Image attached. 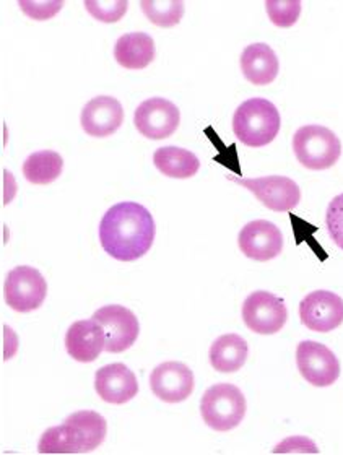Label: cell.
Masks as SVG:
<instances>
[{"mask_svg": "<svg viewBox=\"0 0 343 455\" xmlns=\"http://www.w3.org/2000/svg\"><path fill=\"white\" fill-rule=\"evenodd\" d=\"M155 231L152 213L143 205L119 202L100 223V243L116 260L134 262L152 249Z\"/></svg>", "mask_w": 343, "mask_h": 455, "instance_id": "obj_1", "label": "cell"}, {"mask_svg": "<svg viewBox=\"0 0 343 455\" xmlns=\"http://www.w3.org/2000/svg\"><path fill=\"white\" fill-rule=\"evenodd\" d=\"M280 113L266 98H251L233 116V132L239 142L260 148L275 140L280 132Z\"/></svg>", "mask_w": 343, "mask_h": 455, "instance_id": "obj_2", "label": "cell"}, {"mask_svg": "<svg viewBox=\"0 0 343 455\" xmlns=\"http://www.w3.org/2000/svg\"><path fill=\"white\" fill-rule=\"evenodd\" d=\"M246 410L248 403L244 394L228 382L211 386L201 400V413L205 425L221 433L238 427L246 417Z\"/></svg>", "mask_w": 343, "mask_h": 455, "instance_id": "obj_3", "label": "cell"}, {"mask_svg": "<svg viewBox=\"0 0 343 455\" xmlns=\"http://www.w3.org/2000/svg\"><path fill=\"white\" fill-rule=\"evenodd\" d=\"M293 150L305 168L323 171L332 168L342 155V143L324 125H305L293 135Z\"/></svg>", "mask_w": 343, "mask_h": 455, "instance_id": "obj_4", "label": "cell"}, {"mask_svg": "<svg viewBox=\"0 0 343 455\" xmlns=\"http://www.w3.org/2000/svg\"><path fill=\"white\" fill-rule=\"evenodd\" d=\"M46 294L48 283L35 267H15L7 274L4 283V298L10 309L17 313L36 311L44 303Z\"/></svg>", "mask_w": 343, "mask_h": 455, "instance_id": "obj_5", "label": "cell"}, {"mask_svg": "<svg viewBox=\"0 0 343 455\" xmlns=\"http://www.w3.org/2000/svg\"><path fill=\"white\" fill-rule=\"evenodd\" d=\"M299 374L315 387H329L340 376V363L334 351L317 341H301L296 348Z\"/></svg>", "mask_w": 343, "mask_h": 455, "instance_id": "obj_6", "label": "cell"}, {"mask_svg": "<svg viewBox=\"0 0 343 455\" xmlns=\"http://www.w3.org/2000/svg\"><path fill=\"white\" fill-rule=\"evenodd\" d=\"M288 319L282 298L268 291H254L243 304V321L249 331L259 335H274L283 329Z\"/></svg>", "mask_w": 343, "mask_h": 455, "instance_id": "obj_7", "label": "cell"}, {"mask_svg": "<svg viewBox=\"0 0 343 455\" xmlns=\"http://www.w3.org/2000/svg\"><path fill=\"white\" fill-rule=\"evenodd\" d=\"M92 319L100 323L106 333L105 351L123 353L129 350L139 339L140 325L135 314L119 304H109L98 309Z\"/></svg>", "mask_w": 343, "mask_h": 455, "instance_id": "obj_8", "label": "cell"}, {"mask_svg": "<svg viewBox=\"0 0 343 455\" xmlns=\"http://www.w3.org/2000/svg\"><path fill=\"white\" fill-rule=\"evenodd\" d=\"M181 123L179 108L164 98H148L135 109L137 131L150 140L172 137Z\"/></svg>", "mask_w": 343, "mask_h": 455, "instance_id": "obj_9", "label": "cell"}, {"mask_svg": "<svg viewBox=\"0 0 343 455\" xmlns=\"http://www.w3.org/2000/svg\"><path fill=\"white\" fill-rule=\"evenodd\" d=\"M299 317L313 332H332L343 323V299L327 290L313 291L299 304Z\"/></svg>", "mask_w": 343, "mask_h": 455, "instance_id": "obj_10", "label": "cell"}, {"mask_svg": "<svg viewBox=\"0 0 343 455\" xmlns=\"http://www.w3.org/2000/svg\"><path fill=\"white\" fill-rule=\"evenodd\" d=\"M239 186L251 190L262 205L274 212H290L301 202V190L295 180L286 176H266L256 180H236Z\"/></svg>", "mask_w": 343, "mask_h": 455, "instance_id": "obj_11", "label": "cell"}, {"mask_svg": "<svg viewBox=\"0 0 343 455\" xmlns=\"http://www.w3.org/2000/svg\"><path fill=\"white\" fill-rule=\"evenodd\" d=\"M238 244L241 252L248 259L267 262L282 254L283 235L275 223L267 220H254L241 229Z\"/></svg>", "mask_w": 343, "mask_h": 455, "instance_id": "obj_12", "label": "cell"}, {"mask_svg": "<svg viewBox=\"0 0 343 455\" xmlns=\"http://www.w3.org/2000/svg\"><path fill=\"white\" fill-rule=\"evenodd\" d=\"M150 387L166 403H181L194 392V372L184 363L166 361L152 371Z\"/></svg>", "mask_w": 343, "mask_h": 455, "instance_id": "obj_13", "label": "cell"}, {"mask_svg": "<svg viewBox=\"0 0 343 455\" xmlns=\"http://www.w3.org/2000/svg\"><path fill=\"white\" fill-rule=\"evenodd\" d=\"M80 123L90 137H109L124 123V109L113 96H96L86 103Z\"/></svg>", "mask_w": 343, "mask_h": 455, "instance_id": "obj_14", "label": "cell"}, {"mask_svg": "<svg viewBox=\"0 0 343 455\" xmlns=\"http://www.w3.org/2000/svg\"><path fill=\"white\" fill-rule=\"evenodd\" d=\"M95 390L106 403L123 405L139 394V380L125 364L113 363L96 371Z\"/></svg>", "mask_w": 343, "mask_h": 455, "instance_id": "obj_15", "label": "cell"}, {"mask_svg": "<svg viewBox=\"0 0 343 455\" xmlns=\"http://www.w3.org/2000/svg\"><path fill=\"white\" fill-rule=\"evenodd\" d=\"M105 329L93 319L76 321L66 333V350L78 363L95 361L105 351Z\"/></svg>", "mask_w": 343, "mask_h": 455, "instance_id": "obj_16", "label": "cell"}, {"mask_svg": "<svg viewBox=\"0 0 343 455\" xmlns=\"http://www.w3.org/2000/svg\"><path fill=\"white\" fill-rule=\"evenodd\" d=\"M241 70L252 85H270L280 70L278 57L266 43H254L241 54Z\"/></svg>", "mask_w": 343, "mask_h": 455, "instance_id": "obj_17", "label": "cell"}, {"mask_svg": "<svg viewBox=\"0 0 343 455\" xmlns=\"http://www.w3.org/2000/svg\"><path fill=\"white\" fill-rule=\"evenodd\" d=\"M116 62L129 70H142L155 59V41L148 33H127L116 41Z\"/></svg>", "mask_w": 343, "mask_h": 455, "instance_id": "obj_18", "label": "cell"}, {"mask_svg": "<svg viewBox=\"0 0 343 455\" xmlns=\"http://www.w3.org/2000/svg\"><path fill=\"white\" fill-rule=\"evenodd\" d=\"M248 353V341L238 333H227L210 347V364L219 372H236L244 366Z\"/></svg>", "mask_w": 343, "mask_h": 455, "instance_id": "obj_19", "label": "cell"}, {"mask_svg": "<svg viewBox=\"0 0 343 455\" xmlns=\"http://www.w3.org/2000/svg\"><path fill=\"white\" fill-rule=\"evenodd\" d=\"M39 454H85L86 441L82 429L64 421L59 427H49L38 443Z\"/></svg>", "mask_w": 343, "mask_h": 455, "instance_id": "obj_20", "label": "cell"}, {"mask_svg": "<svg viewBox=\"0 0 343 455\" xmlns=\"http://www.w3.org/2000/svg\"><path fill=\"white\" fill-rule=\"evenodd\" d=\"M156 170L172 180H189L201 170V162L194 153L179 147H162L153 153Z\"/></svg>", "mask_w": 343, "mask_h": 455, "instance_id": "obj_21", "label": "cell"}, {"mask_svg": "<svg viewBox=\"0 0 343 455\" xmlns=\"http://www.w3.org/2000/svg\"><path fill=\"white\" fill-rule=\"evenodd\" d=\"M64 170V160L58 152L41 150L31 153L23 163L25 180L35 186H46L58 180Z\"/></svg>", "mask_w": 343, "mask_h": 455, "instance_id": "obj_22", "label": "cell"}, {"mask_svg": "<svg viewBox=\"0 0 343 455\" xmlns=\"http://www.w3.org/2000/svg\"><path fill=\"white\" fill-rule=\"evenodd\" d=\"M140 7L145 17L160 28H172L179 25L186 10L181 0H142Z\"/></svg>", "mask_w": 343, "mask_h": 455, "instance_id": "obj_23", "label": "cell"}, {"mask_svg": "<svg viewBox=\"0 0 343 455\" xmlns=\"http://www.w3.org/2000/svg\"><path fill=\"white\" fill-rule=\"evenodd\" d=\"M66 419L82 429L86 441V452H92V451H95L96 447L103 444L106 433H108V423L100 413L90 411V410H82V411L72 413Z\"/></svg>", "mask_w": 343, "mask_h": 455, "instance_id": "obj_24", "label": "cell"}, {"mask_svg": "<svg viewBox=\"0 0 343 455\" xmlns=\"http://www.w3.org/2000/svg\"><path fill=\"white\" fill-rule=\"evenodd\" d=\"M301 5L303 4L299 0H267L266 10L268 19L275 27L290 28L299 19Z\"/></svg>", "mask_w": 343, "mask_h": 455, "instance_id": "obj_25", "label": "cell"}, {"mask_svg": "<svg viewBox=\"0 0 343 455\" xmlns=\"http://www.w3.org/2000/svg\"><path fill=\"white\" fill-rule=\"evenodd\" d=\"M88 13L103 23H116L123 19L127 12V0H86Z\"/></svg>", "mask_w": 343, "mask_h": 455, "instance_id": "obj_26", "label": "cell"}, {"mask_svg": "<svg viewBox=\"0 0 343 455\" xmlns=\"http://www.w3.org/2000/svg\"><path fill=\"white\" fill-rule=\"evenodd\" d=\"M325 223L329 228V235L337 246L343 249V194L332 199L327 207Z\"/></svg>", "mask_w": 343, "mask_h": 455, "instance_id": "obj_27", "label": "cell"}, {"mask_svg": "<svg viewBox=\"0 0 343 455\" xmlns=\"http://www.w3.org/2000/svg\"><path fill=\"white\" fill-rule=\"evenodd\" d=\"M20 7L25 15L35 20L52 19L59 10L62 9L64 2H29V0H20Z\"/></svg>", "mask_w": 343, "mask_h": 455, "instance_id": "obj_28", "label": "cell"}, {"mask_svg": "<svg viewBox=\"0 0 343 455\" xmlns=\"http://www.w3.org/2000/svg\"><path fill=\"white\" fill-rule=\"evenodd\" d=\"M290 452H298V454H319V449L313 441L306 437L295 436L288 437L282 444L274 449V454H290Z\"/></svg>", "mask_w": 343, "mask_h": 455, "instance_id": "obj_29", "label": "cell"}]
</instances>
